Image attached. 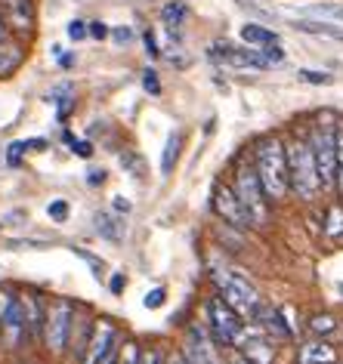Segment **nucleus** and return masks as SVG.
I'll list each match as a JSON object with an SVG mask.
<instances>
[{
  "mask_svg": "<svg viewBox=\"0 0 343 364\" xmlns=\"http://www.w3.org/2000/svg\"><path fill=\"white\" fill-rule=\"evenodd\" d=\"M254 170L260 176V186L269 201H282L291 192V179H287V151L278 136H263L254 149Z\"/></svg>",
  "mask_w": 343,
  "mask_h": 364,
  "instance_id": "obj_1",
  "label": "nucleus"
},
{
  "mask_svg": "<svg viewBox=\"0 0 343 364\" xmlns=\"http://www.w3.org/2000/svg\"><path fill=\"white\" fill-rule=\"evenodd\" d=\"M285 151H287V179H291V192L300 198V201H315V195L322 192V182H319V170H315L310 139L285 142Z\"/></svg>",
  "mask_w": 343,
  "mask_h": 364,
  "instance_id": "obj_2",
  "label": "nucleus"
},
{
  "mask_svg": "<svg viewBox=\"0 0 343 364\" xmlns=\"http://www.w3.org/2000/svg\"><path fill=\"white\" fill-rule=\"evenodd\" d=\"M211 278L216 284V294H220L226 303H229L241 318H250L257 312V306L263 303V296L257 294V287L241 275V272H232L226 266H213L211 269Z\"/></svg>",
  "mask_w": 343,
  "mask_h": 364,
  "instance_id": "obj_3",
  "label": "nucleus"
},
{
  "mask_svg": "<svg viewBox=\"0 0 343 364\" xmlns=\"http://www.w3.org/2000/svg\"><path fill=\"white\" fill-rule=\"evenodd\" d=\"M310 149L315 158L322 188H334L337 186V121L322 117L310 133Z\"/></svg>",
  "mask_w": 343,
  "mask_h": 364,
  "instance_id": "obj_4",
  "label": "nucleus"
},
{
  "mask_svg": "<svg viewBox=\"0 0 343 364\" xmlns=\"http://www.w3.org/2000/svg\"><path fill=\"white\" fill-rule=\"evenodd\" d=\"M204 312H207V333L216 349H236L241 331H245V321L241 315L232 309L220 294H211L204 303Z\"/></svg>",
  "mask_w": 343,
  "mask_h": 364,
  "instance_id": "obj_5",
  "label": "nucleus"
},
{
  "mask_svg": "<svg viewBox=\"0 0 343 364\" xmlns=\"http://www.w3.org/2000/svg\"><path fill=\"white\" fill-rule=\"evenodd\" d=\"M71 324H75V303L65 296L47 303V315H43V331H41V343L50 355H65L68 352V336H71Z\"/></svg>",
  "mask_w": 343,
  "mask_h": 364,
  "instance_id": "obj_6",
  "label": "nucleus"
},
{
  "mask_svg": "<svg viewBox=\"0 0 343 364\" xmlns=\"http://www.w3.org/2000/svg\"><path fill=\"white\" fill-rule=\"evenodd\" d=\"M236 195L241 207H245L250 225H263L269 220V198L263 192V186H260V176L257 170L250 167V164H238V173H236Z\"/></svg>",
  "mask_w": 343,
  "mask_h": 364,
  "instance_id": "obj_7",
  "label": "nucleus"
},
{
  "mask_svg": "<svg viewBox=\"0 0 343 364\" xmlns=\"http://www.w3.org/2000/svg\"><path fill=\"white\" fill-rule=\"evenodd\" d=\"M0 19L10 28L13 38H25L34 31L38 13H34V0H0Z\"/></svg>",
  "mask_w": 343,
  "mask_h": 364,
  "instance_id": "obj_8",
  "label": "nucleus"
},
{
  "mask_svg": "<svg viewBox=\"0 0 343 364\" xmlns=\"http://www.w3.org/2000/svg\"><path fill=\"white\" fill-rule=\"evenodd\" d=\"M118 327H115L108 318H99L93 324V333H90V343H87V352H84V361L80 364H99L108 352L118 349Z\"/></svg>",
  "mask_w": 343,
  "mask_h": 364,
  "instance_id": "obj_9",
  "label": "nucleus"
},
{
  "mask_svg": "<svg viewBox=\"0 0 343 364\" xmlns=\"http://www.w3.org/2000/svg\"><path fill=\"white\" fill-rule=\"evenodd\" d=\"M183 355H186V364H220L216 346L211 340V333H207V327H201V324H192L186 331Z\"/></svg>",
  "mask_w": 343,
  "mask_h": 364,
  "instance_id": "obj_10",
  "label": "nucleus"
},
{
  "mask_svg": "<svg viewBox=\"0 0 343 364\" xmlns=\"http://www.w3.org/2000/svg\"><path fill=\"white\" fill-rule=\"evenodd\" d=\"M213 210L223 216V223L236 225V229H248L250 225L245 207H241L238 195H236V188L226 186V182H216L213 186Z\"/></svg>",
  "mask_w": 343,
  "mask_h": 364,
  "instance_id": "obj_11",
  "label": "nucleus"
},
{
  "mask_svg": "<svg viewBox=\"0 0 343 364\" xmlns=\"http://www.w3.org/2000/svg\"><path fill=\"white\" fill-rule=\"evenodd\" d=\"M211 59L229 68H269V62L257 50H238V47H229V43H213Z\"/></svg>",
  "mask_w": 343,
  "mask_h": 364,
  "instance_id": "obj_12",
  "label": "nucleus"
},
{
  "mask_svg": "<svg viewBox=\"0 0 343 364\" xmlns=\"http://www.w3.org/2000/svg\"><path fill=\"white\" fill-rule=\"evenodd\" d=\"M25 56H28V50H25V43L19 38H4L0 41V80L13 77L16 71L22 68Z\"/></svg>",
  "mask_w": 343,
  "mask_h": 364,
  "instance_id": "obj_13",
  "label": "nucleus"
},
{
  "mask_svg": "<svg viewBox=\"0 0 343 364\" xmlns=\"http://www.w3.org/2000/svg\"><path fill=\"white\" fill-rule=\"evenodd\" d=\"M22 296V309H25V324H28V336L31 343H41V331H43V315H47V303L41 299V294H19Z\"/></svg>",
  "mask_w": 343,
  "mask_h": 364,
  "instance_id": "obj_14",
  "label": "nucleus"
},
{
  "mask_svg": "<svg viewBox=\"0 0 343 364\" xmlns=\"http://www.w3.org/2000/svg\"><path fill=\"white\" fill-rule=\"evenodd\" d=\"M297 364H337V349L324 340H310L300 346Z\"/></svg>",
  "mask_w": 343,
  "mask_h": 364,
  "instance_id": "obj_15",
  "label": "nucleus"
},
{
  "mask_svg": "<svg viewBox=\"0 0 343 364\" xmlns=\"http://www.w3.org/2000/svg\"><path fill=\"white\" fill-rule=\"evenodd\" d=\"M186 19H189V10H186L183 0H167V4L161 6V22L167 25L170 38H176V41H179V31H183Z\"/></svg>",
  "mask_w": 343,
  "mask_h": 364,
  "instance_id": "obj_16",
  "label": "nucleus"
},
{
  "mask_svg": "<svg viewBox=\"0 0 343 364\" xmlns=\"http://www.w3.org/2000/svg\"><path fill=\"white\" fill-rule=\"evenodd\" d=\"M93 223H96V232L102 235V238H108V241H121L124 238L121 216H115V213H96Z\"/></svg>",
  "mask_w": 343,
  "mask_h": 364,
  "instance_id": "obj_17",
  "label": "nucleus"
},
{
  "mask_svg": "<svg viewBox=\"0 0 343 364\" xmlns=\"http://www.w3.org/2000/svg\"><path fill=\"white\" fill-rule=\"evenodd\" d=\"M179 149H183V133H170L167 136V145H164V154H161V173L170 176L179 161Z\"/></svg>",
  "mask_w": 343,
  "mask_h": 364,
  "instance_id": "obj_18",
  "label": "nucleus"
},
{
  "mask_svg": "<svg viewBox=\"0 0 343 364\" xmlns=\"http://www.w3.org/2000/svg\"><path fill=\"white\" fill-rule=\"evenodd\" d=\"M241 41L250 43V47H269V43H278V34L263 28V25H245L241 28Z\"/></svg>",
  "mask_w": 343,
  "mask_h": 364,
  "instance_id": "obj_19",
  "label": "nucleus"
},
{
  "mask_svg": "<svg viewBox=\"0 0 343 364\" xmlns=\"http://www.w3.org/2000/svg\"><path fill=\"white\" fill-rule=\"evenodd\" d=\"M303 16H310V19H331V22H343V6H337V4H315V6H306Z\"/></svg>",
  "mask_w": 343,
  "mask_h": 364,
  "instance_id": "obj_20",
  "label": "nucleus"
},
{
  "mask_svg": "<svg viewBox=\"0 0 343 364\" xmlns=\"http://www.w3.org/2000/svg\"><path fill=\"white\" fill-rule=\"evenodd\" d=\"M306 327H310L315 336H328V333L337 331V318L328 315V312H324V315H312L310 321H306Z\"/></svg>",
  "mask_w": 343,
  "mask_h": 364,
  "instance_id": "obj_21",
  "label": "nucleus"
},
{
  "mask_svg": "<svg viewBox=\"0 0 343 364\" xmlns=\"http://www.w3.org/2000/svg\"><path fill=\"white\" fill-rule=\"evenodd\" d=\"M139 343L137 340H124L118 343V355H115V364H139Z\"/></svg>",
  "mask_w": 343,
  "mask_h": 364,
  "instance_id": "obj_22",
  "label": "nucleus"
},
{
  "mask_svg": "<svg viewBox=\"0 0 343 364\" xmlns=\"http://www.w3.org/2000/svg\"><path fill=\"white\" fill-rule=\"evenodd\" d=\"M328 238H334V241L343 238V207L340 204H334L328 210Z\"/></svg>",
  "mask_w": 343,
  "mask_h": 364,
  "instance_id": "obj_23",
  "label": "nucleus"
},
{
  "mask_svg": "<svg viewBox=\"0 0 343 364\" xmlns=\"http://www.w3.org/2000/svg\"><path fill=\"white\" fill-rule=\"evenodd\" d=\"M25 151H31V139L10 142V149H6V164H10V167H19L22 158H25Z\"/></svg>",
  "mask_w": 343,
  "mask_h": 364,
  "instance_id": "obj_24",
  "label": "nucleus"
},
{
  "mask_svg": "<svg viewBox=\"0 0 343 364\" xmlns=\"http://www.w3.org/2000/svg\"><path fill=\"white\" fill-rule=\"evenodd\" d=\"M254 50L269 62V65H278V62H285V50L278 47V43H269V47H254Z\"/></svg>",
  "mask_w": 343,
  "mask_h": 364,
  "instance_id": "obj_25",
  "label": "nucleus"
},
{
  "mask_svg": "<svg viewBox=\"0 0 343 364\" xmlns=\"http://www.w3.org/2000/svg\"><path fill=\"white\" fill-rule=\"evenodd\" d=\"M47 216H50L53 223H65V220H68V201H62V198H56V201H50Z\"/></svg>",
  "mask_w": 343,
  "mask_h": 364,
  "instance_id": "obj_26",
  "label": "nucleus"
},
{
  "mask_svg": "<svg viewBox=\"0 0 343 364\" xmlns=\"http://www.w3.org/2000/svg\"><path fill=\"white\" fill-rule=\"evenodd\" d=\"M297 77L303 80V84H331V75L328 71H310V68H303V71H297Z\"/></svg>",
  "mask_w": 343,
  "mask_h": 364,
  "instance_id": "obj_27",
  "label": "nucleus"
},
{
  "mask_svg": "<svg viewBox=\"0 0 343 364\" xmlns=\"http://www.w3.org/2000/svg\"><path fill=\"white\" fill-rule=\"evenodd\" d=\"M56 105H59V112H56L59 124H65V121H68V114L75 112V105H78V102H75V93H71V96H65V99H59Z\"/></svg>",
  "mask_w": 343,
  "mask_h": 364,
  "instance_id": "obj_28",
  "label": "nucleus"
},
{
  "mask_svg": "<svg viewBox=\"0 0 343 364\" xmlns=\"http://www.w3.org/2000/svg\"><path fill=\"white\" fill-rule=\"evenodd\" d=\"M337 188L343 192V124H337Z\"/></svg>",
  "mask_w": 343,
  "mask_h": 364,
  "instance_id": "obj_29",
  "label": "nucleus"
},
{
  "mask_svg": "<svg viewBox=\"0 0 343 364\" xmlns=\"http://www.w3.org/2000/svg\"><path fill=\"white\" fill-rule=\"evenodd\" d=\"M65 31H68V38H71V41H84V38H90V34H87V22H80V19H71Z\"/></svg>",
  "mask_w": 343,
  "mask_h": 364,
  "instance_id": "obj_30",
  "label": "nucleus"
},
{
  "mask_svg": "<svg viewBox=\"0 0 343 364\" xmlns=\"http://www.w3.org/2000/svg\"><path fill=\"white\" fill-rule=\"evenodd\" d=\"M164 299H167L164 287H155V290H149V294H146V309H161V306H164Z\"/></svg>",
  "mask_w": 343,
  "mask_h": 364,
  "instance_id": "obj_31",
  "label": "nucleus"
},
{
  "mask_svg": "<svg viewBox=\"0 0 343 364\" xmlns=\"http://www.w3.org/2000/svg\"><path fill=\"white\" fill-rule=\"evenodd\" d=\"M142 87H146V90H149V93H152V96H158V93H161L158 75H155V71H152V68H146V71H142Z\"/></svg>",
  "mask_w": 343,
  "mask_h": 364,
  "instance_id": "obj_32",
  "label": "nucleus"
},
{
  "mask_svg": "<svg viewBox=\"0 0 343 364\" xmlns=\"http://www.w3.org/2000/svg\"><path fill=\"white\" fill-rule=\"evenodd\" d=\"M71 154H78V158H93V145H90L87 139H75L71 142Z\"/></svg>",
  "mask_w": 343,
  "mask_h": 364,
  "instance_id": "obj_33",
  "label": "nucleus"
},
{
  "mask_svg": "<svg viewBox=\"0 0 343 364\" xmlns=\"http://www.w3.org/2000/svg\"><path fill=\"white\" fill-rule=\"evenodd\" d=\"M87 34H90V38H96V41H105L112 31H108L105 22H87Z\"/></svg>",
  "mask_w": 343,
  "mask_h": 364,
  "instance_id": "obj_34",
  "label": "nucleus"
},
{
  "mask_svg": "<svg viewBox=\"0 0 343 364\" xmlns=\"http://www.w3.org/2000/svg\"><path fill=\"white\" fill-rule=\"evenodd\" d=\"M142 43H146V53H149L152 59H158V56H161L158 41H155V31H146V34H142Z\"/></svg>",
  "mask_w": 343,
  "mask_h": 364,
  "instance_id": "obj_35",
  "label": "nucleus"
},
{
  "mask_svg": "<svg viewBox=\"0 0 343 364\" xmlns=\"http://www.w3.org/2000/svg\"><path fill=\"white\" fill-rule=\"evenodd\" d=\"M139 364H164V355H161V349H155V346H152L149 352L139 355Z\"/></svg>",
  "mask_w": 343,
  "mask_h": 364,
  "instance_id": "obj_36",
  "label": "nucleus"
},
{
  "mask_svg": "<svg viewBox=\"0 0 343 364\" xmlns=\"http://www.w3.org/2000/svg\"><path fill=\"white\" fill-rule=\"evenodd\" d=\"M108 38H112L115 43H130V38H133V31H130V28H115L112 34H108Z\"/></svg>",
  "mask_w": 343,
  "mask_h": 364,
  "instance_id": "obj_37",
  "label": "nucleus"
},
{
  "mask_svg": "<svg viewBox=\"0 0 343 364\" xmlns=\"http://www.w3.org/2000/svg\"><path fill=\"white\" fill-rule=\"evenodd\" d=\"M105 182V170H90L87 173V186H102Z\"/></svg>",
  "mask_w": 343,
  "mask_h": 364,
  "instance_id": "obj_38",
  "label": "nucleus"
},
{
  "mask_svg": "<svg viewBox=\"0 0 343 364\" xmlns=\"http://www.w3.org/2000/svg\"><path fill=\"white\" fill-rule=\"evenodd\" d=\"M226 364H250V361H248V355L238 349V352H229V355H226Z\"/></svg>",
  "mask_w": 343,
  "mask_h": 364,
  "instance_id": "obj_39",
  "label": "nucleus"
},
{
  "mask_svg": "<svg viewBox=\"0 0 343 364\" xmlns=\"http://www.w3.org/2000/svg\"><path fill=\"white\" fill-rule=\"evenodd\" d=\"M108 287H112V294H121V290H124V275H121V272H115L112 281H108Z\"/></svg>",
  "mask_w": 343,
  "mask_h": 364,
  "instance_id": "obj_40",
  "label": "nucleus"
},
{
  "mask_svg": "<svg viewBox=\"0 0 343 364\" xmlns=\"http://www.w3.org/2000/svg\"><path fill=\"white\" fill-rule=\"evenodd\" d=\"M115 213H130V201L121 195H115Z\"/></svg>",
  "mask_w": 343,
  "mask_h": 364,
  "instance_id": "obj_41",
  "label": "nucleus"
},
{
  "mask_svg": "<svg viewBox=\"0 0 343 364\" xmlns=\"http://www.w3.org/2000/svg\"><path fill=\"white\" fill-rule=\"evenodd\" d=\"M59 65L62 68H71V65H75V56H68V53H59Z\"/></svg>",
  "mask_w": 343,
  "mask_h": 364,
  "instance_id": "obj_42",
  "label": "nucleus"
},
{
  "mask_svg": "<svg viewBox=\"0 0 343 364\" xmlns=\"http://www.w3.org/2000/svg\"><path fill=\"white\" fill-rule=\"evenodd\" d=\"M164 364H186V355H183V352H174V355H170V358H167Z\"/></svg>",
  "mask_w": 343,
  "mask_h": 364,
  "instance_id": "obj_43",
  "label": "nucleus"
},
{
  "mask_svg": "<svg viewBox=\"0 0 343 364\" xmlns=\"http://www.w3.org/2000/svg\"><path fill=\"white\" fill-rule=\"evenodd\" d=\"M4 38H13V34H10V28L4 25V19H0V41H4Z\"/></svg>",
  "mask_w": 343,
  "mask_h": 364,
  "instance_id": "obj_44",
  "label": "nucleus"
},
{
  "mask_svg": "<svg viewBox=\"0 0 343 364\" xmlns=\"http://www.w3.org/2000/svg\"><path fill=\"white\" fill-rule=\"evenodd\" d=\"M115 355H118V349H115V352H108V355H105V358L99 361V364H115Z\"/></svg>",
  "mask_w": 343,
  "mask_h": 364,
  "instance_id": "obj_45",
  "label": "nucleus"
},
{
  "mask_svg": "<svg viewBox=\"0 0 343 364\" xmlns=\"http://www.w3.org/2000/svg\"><path fill=\"white\" fill-rule=\"evenodd\" d=\"M340 290H343V284H340Z\"/></svg>",
  "mask_w": 343,
  "mask_h": 364,
  "instance_id": "obj_46",
  "label": "nucleus"
}]
</instances>
